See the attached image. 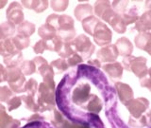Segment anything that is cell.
Here are the masks:
<instances>
[{"instance_id": "29", "label": "cell", "mask_w": 151, "mask_h": 128, "mask_svg": "<svg viewBox=\"0 0 151 128\" xmlns=\"http://www.w3.org/2000/svg\"><path fill=\"white\" fill-rule=\"evenodd\" d=\"M50 65L52 66V68L57 69L58 72H63V71L67 70L69 68V65L67 63V60H65L63 58H59L57 60H54L51 62Z\"/></svg>"}, {"instance_id": "28", "label": "cell", "mask_w": 151, "mask_h": 128, "mask_svg": "<svg viewBox=\"0 0 151 128\" xmlns=\"http://www.w3.org/2000/svg\"><path fill=\"white\" fill-rule=\"evenodd\" d=\"M19 68H20L21 72L24 75H32L33 73L36 72V65L34 62L29 60L24 61L21 65L19 66Z\"/></svg>"}, {"instance_id": "46", "label": "cell", "mask_w": 151, "mask_h": 128, "mask_svg": "<svg viewBox=\"0 0 151 128\" xmlns=\"http://www.w3.org/2000/svg\"><path fill=\"white\" fill-rule=\"evenodd\" d=\"M145 51H146L151 56V39L149 40V42L147 43V45H146V47H145Z\"/></svg>"}, {"instance_id": "2", "label": "cell", "mask_w": 151, "mask_h": 128, "mask_svg": "<svg viewBox=\"0 0 151 128\" xmlns=\"http://www.w3.org/2000/svg\"><path fill=\"white\" fill-rule=\"evenodd\" d=\"M78 53L84 59L90 58L96 49V47L90 40V38L87 35L80 34L78 37H76L75 39L71 42Z\"/></svg>"}, {"instance_id": "19", "label": "cell", "mask_w": 151, "mask_h": 128, "mask_svg": "<svg viewBox=\"0 0 151 128\" xmlns=\"http://www.w3.org/2000/svg\"><path fill=\"white\" fill-rule=\"evenodd\" d=\"M109 25H110L112 28L113 31L117 33H125L127 31V25L124 21V19H123L121 14H118V13H115V15L113 16L111 21L109 22Z\"/></svg>"}, {"instance_id": "37", "label": "cell", "mask_w": 151, "mask_h": 128, "mask_svg": "<svg viewBox=\"0 0 151 128\" xmlns=\"http://www.w3.org/2000/svg\"><path fill=\"white\" fill-rule=\"evenodd\" d=\"M13 92L8 87H0V103H8L12 98Z\"/></svg>"}, {"instance_id": "18", "label": "cell", "mask_w": 151, "mask_h": 128, "mask_svg": "<svg viewBox=\"0 0 151 128\" xmlns=\"http://www.w3.org/2000/svg\"><path fill=\"white\" fill-rule=\"evenodd\" d=\"M38 34L45 41H50L57 36V31L49 24H44L38 28Z\"/></svg>"}, {"instance_id": "20", "label": "cell", "mask_w": 151, "mask_h": 128, "mask_svg": "<svg viewBox=\"0 0 151 128\" xmlns=\"http://www.w3.org/2000/svg\"><path fill=\"white\" fill-rule=\"evenodd\" d=\"M36 31V27L33 23L29 21H24L21 23L20 25H18L17 27V32L18 34L26 36V37H29L31 36L33 33Z\"/></svg>"}, {"instance_id": "5", "label": "cell", "mask_w": 151, "mask_h": 128, "mask_svg": "<svg viewBox=\"0 0 151 128\" xmlns=\"http://www.w3.org/2000/svg\"><path fill=\"white\" fill-rule=\"evenodd\" d=\"M46 23L51 25L56 28L57 31L66 30V28H75V21L74 19L66 14H50V15L46 18Z\"/></svg>"}, {"instance_id": "45", "label": "cell", "mask_w": 151, "mask_h": 128, "mask_svg": "<svg viewBox=\"0 0 151 128\" xmlns=\"http://www.w3.org/2000/svg\"><path fill=\"white\" fill-rule=\"evenodd\" d=\"M88 64L91 65H93L94 68H102L101 66V62L97 60V59H93V60H90L88 61Z\"/></svg>"}, {"instance_id": "44", "label": "cell", "mask_w": 151, "mask_h": 128, "mask_svg": "<svg viewBox=\"0 0 151 128\" xmlns=\"http://www.w3.org/2000/svg\"><path fill=\"white\" fill-rule=\"evenodd\" d=\"M6 71L7 68H4V65L0 64V83H2L6 79Z\"/></svg>"}, {"instance_id": "51", "label": "cell", "mask_w": 151, "mask_h": 128, "mask_svg": "<svg viewBox=\"0 0 151 128\" xmlns=\"http://www.w3.org/2000/svg\"><path fill=\"white\" fill-rule=\"evenodd\" d=\"M1 40H4V39H3V37L1 35V32H0V41H1Z\"/></svg>"}, {"instance_id": "26", "label": "cell", "mask_w": 151, "mask_h": 128, "mask_svg": "<svg viewBox=\"0 0 151 128\" xmlns=\"http://www.w3.org/2000/svg\"><path fill=\"white\" fill-rule=\"evenodd\" d=\"M12 39L13 44H14V46H15L16 49L18 51H22L23 49H27V47L30 44L29 38L20 35V34H17L15 36H13Z\"/></svg>"}, {"instance_id": "50", "label": "cell", "mask_w": 151, "mask_h": 128, "mask_svg": "<svg viewBox=\"0 0 151 128\" xmlns=\"http://www.w3.org/2000/svg\"><path fill=\"white\" fill-rule=\"evenodd\" d=\"M147 117L149 118V121H151V111H150V112H149V113L147 114Z\"/></svg>"}, {"instance_id": "9", "label": "cell", "mask_w": 151, "mask_h": 128, "mask_svg": "<svg viewBox=\"0 0 151 128\" xmlns=\"http://www.w3.org/2000/svg\"><path fill=\"white\" fill-rule=\"evenodd\" d=\"M114 87L121 103L126 104L127 102H129L130 100L133 99V90L129 84L122 82H116L114 84Z\"/></svg>"}, {"instance_id": "31", "label": "cell", "mask_w": 151, "mask_h": 128, "mask_svg": "<svg viewBox=\"0 0 151 128\" xmlns=\"http://www.w3.org/2000/svg\"><path fill=\"white\" fill-rule=\"evenodd\" d=\"M21 99H22V102L25 103L26 107L28 109V110H30L32 112H38L40 110L39 105H38V103H35L34 98L33 97L29 96V95H27V96L21 97Z\"/></svg>"}, {"instance_id": "24", "label": "cell", "mask_w": 151, "mask_h": 128, "mask_svg": "<svg viewBox=\"0 0 151 128\" xmlns=\"http://www.w3.org/2000/svg\"><path fill=\"white\" fill-rule=\"evenodd\" d=\"M24 58L21 52H18L16 54H13L12 56H9L4 58V64L9 68H19L23 63Z\"/></svg>"}, {"instance_id": "25", "label": "cell", "mask_w": 151, "mask_h": 128, "mask_svg": "<svg viewBox=\"0 0 151 128\" xmlns=\"http://www.w3.org/2000/svg\"><path fill=\"white\" fill-rule=\"evenodd\" d=\"M23 76H25L19 68H7L6 71V79L5 81L8 82L9 84H12L18 81L19 79H21Z\"/></svg>"}, {"instance_id": "8", "label": "cell", "mask_w": 151, "mask_h": 128, "mask_svg": "<svg viewBox=\"0 0 151 128\" xmlns=\"http://www.w3.org/2000/svg\"><path fill=\"white\" fill-rule=\"evenodd\" d=\"M96 56L97 59L101 63L110 64V63H113V62H116L119 54H118V50L115 45L110 44L99 49L96 53Z\"/></svg>"}, {"instance_id": "38", "label": "cell", "mask_w": 151, "mask_h": 128, "mask_svg": "<svg viewBox=\"0 0 151 128\" xmlns=\"http://www.w3.org/2000/svg\"><path fill=\"white\" fill-rule=\"evenodd\" d=\"M123 19H124V21L126 23V25L127 26H129L130 25V24L132 23H136L137 20L139 19V15L137 14V12H133V11H129V12H125V13H123L121 14Z\"/></svg>"}, {"instance_id": "1", "label": "cell", "mask_w": 151, "mask_h": 128, "mask_svg": "<svg viewBox=\"0 0 151 128\" xmlns=\"http://www.w3.org/2000/svg\"><path fill=\"white\" fill-rule=\"evenodd\" d=\"M146 63H147V60H146L145 57H134L129 55L124 57L122 65L124 69L131 71L139 79H142L145 77V76H147L148 73V68L146 66Z\"/></svg>"}, {"instance_id": "7", "label": "cell", "mask_w": 151, "mask_h": 128, "mask_svg": "<svg viewBox=\"0 0 151 128\" xmlns=\"http://www.w3.org/2000/svg\"><path fill=\"white\" fill-rule=\"evenodd\" d=\"M6 17L8 22H11L14 25H20L24 22V12L23 7L20 2L13 1L9 4V6L7 9Z\"/></svg>"}, {"instance_id": "40", "label": "cell", "mask_w": 151, "mask_h": 128, "mask_svg": "<svg viewBox=\"0 0 151 128\" xmlns=\"http://www.w3.org/2000/svg\"><path fill=\"white\" fill-rule=\"evenodd\" d=\"M21 103H22L21 97H12L7 103L9 111H12V110H14V109H17L19 106L21 105Z\"/></svg>"}, {"instance_id": "43", "label": "cell", "mask_w": 151, "mask_h": 128, "mask_svg": "<svg viewBox=\"0 0 151 128\" xmlns=\"http://www.w3.org/2000/svg\"><path fill=\"white\" fill-rule=\"evenodd\" d=\"M32 61L34 62V64H35V65H36V68H41L42 65H45V64H48V63H47V61H46L45 58H42V57H41V56L35 57V58L33 59Z\"/></svg>"}, {"instance_id": "6", "label": "cell", "mask_w": 151, "mask_h": 128, "mask_svg": "<svg viewBox=\"0 0 151 128\" xmlns=\"http://www.w3.org/2000/svg\"><path fill=\"white\" fill-rule=\"evenodd\" d=\"M126 107L130 113V117L134 119H139L142 117V114L145 112L149 107V101L147 99L140 97L137 99H132L127 102Z\"/></svg>"}, {"instance_id": "23", "label": "cell", "mask_w": 151, "mask_h": 128, "mask_svg": "<svg viewBox=\"0 0 151 128\" xmlns=\"http://www.w3.org/2000/svg\"><path fill=\"white\" fill-rule=\"evenodd\" d=\"M17 31V28H15V25L11 22H4L0 24V32L3 37V39H9Z\"/></svg>"}, {"instance_id": "17", "label": "cell", "mask_w": 151, "mask_h": 128, "mask_svg": "<svg viewBox=\"0 0 151 128\" xmlns=\"http://www.w3.org/2000/svg\"><path fill=\"white\" fill-rule=\"evenodd\" d=\"M90 94V85L88 84H84L78 87L74 92V101L77 103H85L89 99Z\"/></svg>"}, {"instance_id": "13", "label": "cell", "mask_w": 151, "mask_h": 128, "mask_svg": "<svg viewBox=\"0 0 151 128\" xmlns=\"http://www.w3.org/2000/svg\"><path fill=\"white\" fill-rule=\"evenodd\" d=\"M21 4L28 9H30L37 13H41L47 9L49 2L46 0H23Z\"/></svg>"}, {"instance_id": "30", "label": "cell", "mask_w": 151, "mask_h": 128, "mask_svg": "<svg viewBox=\"0 0 151 128\" xmlns=\"http://www.w3.org/2000/svg\"><path fill=\"white\" fill-rule=\"evenodd\" d=\"M102 102L100 101V99L97 98L96 96H93L92 100H90V102L87 105V109L89 111L93 112V113H98L101 111L102 109Z\"/></svg>"}, {"instance_id": "14", "label": "cell", "mask_w": 151, "mask_h": 128, "mask_svg": "<svg viewBox=\"0 0 151 128\" xmlns=\"http://www.w3.org/2000/svg\"><path fill=\"white\" fill-rule=\"evenodd\" d=\"M93 12V9L90 4H78L74 9V14L76 16V19L78 21H83L85 18L89 16H92Z\"/></svg>"}, {"instance_id": "12", "label": "cell", "mask_w": 151, "mask_h": 128, "mask_svg": "<svg viewBox=\"0 0 151 128\" xmlns=\"http://www.w3.org/2000/svg\"><path fill=\"white\" fill-rule=\"evenodd\" d=\"M114 45L118 50V54L121 56H129L133 51V45L127 37H121L119 39H117Z\"/></svg>"}, {"instance_id": "39", "label": "cell", "mask_w": 151, "mask_h": 128, "mask_svg": "<svg viewBox=\"0 0 151 128\" xmlns=\"http://www.w3.org/2000/svg\"><path fill=\"white\" fill-rule=\"evenodd\" d=\"M33 50L36 54H42L44 53L45 50H48V45H47V41L40 40L36 42V44L33 47Z\"/></svg>"}, {"instance_id": "34", "label": "cell", "mask_w": 151, "mask_h": 128, "mask_svg": "<svg viewBox=\"0 0 151 128\" xmlns=\"http://www.w3.org/2000/svg\"><path fill=\"white\" fill-rule=\"evenodd\" d=\"M129 1H113L111 3L112 9L116 13L118 14H123L127 12V7H129Z\"/></svg>"}, {"instance_id": "4", "label": "cell", "mask_w": 151, "mask_h": 128, "mask_svg": "<svg viewBox=\"0 0 151 128\" xmlns=\"http://www.w3.org/2000/svg\"><path fill=\"white\" fill-rule=\"evenodd\" d=\"M93 37L96 45L105 47L111 44L112 39V31L105 23L99 21L93 31Z\"/></svg>"}, {"instance_id": "42", "label": "cell", "mask_w": 151, "mask_h": 128, "mask_svg": "<svg viewBox=\"0 0 151 128\" xmlns=\"http://www.w3.org/2000/svg\"><path fill=\"white\" fill-rule=\"evenodd\" d=\"M140 84L142 87H145L149 89V91L151 92V78L148 76H145V77L140 79Z\"/></svg>"}, {"instance_id": "3", "label": "cell", "mask_w": 151, "mask_h": 128, "mask_svg": "<svg viewBox=\"0 0 151 128\" xmlns=\"http://www.w3.org/2000/svg\"><path fill=\"white\" fill-rule=\"evenodd\" d=\"M39 92V97H38V105L42 107L40 110H51L54 107V97L53 92L54 90L48 87L45 83H42L38 89Z\"/></svg>"}, {"instance_id": "16", "label": "cell", "mask_w": 151, "mask_h": 128, "mask_svg": "<svg viewBox=\"0 0 151 128\" xmlns=\"http://www.w3.org/2000/svg\"><path fill=\"white\" fill-rule=\"evenodd\" d=\"M19 125L20 122L7 115L4 106L0 104V128H17Z\"/></svg>"}, {"instance_id": "22", "label": "cell", "mask_w": 151, "mask_h": 128, "mask_svg": "<svg viewBox=\"0 0 151 128\" xmlns=\"http://www.w3.org/2000/svg\"><path fill=\"white\" fill-rule=\"evenodd\" d=\"M151 39V32L150 31H145V32H139L134 38V43L136 47L140 49L145 50V47L147 45V43Z\"/></svg>"}, {"instance_id": "49", "label": "cell", "mask_w": 151, "mask_h": 128, "mask_svg": "<svg viewBox=\"0 0 151 128\" xmlns=\"http://www.w3.org/2000/svg\"><path fill=\"white\" fill-rule=\"evenodd\" d=\"M147 75H148V77H150V78H151V68L148 69V73H147Z\"/></svg>"}, {"instance_id": "35", "label": "cell", "mask_w": 151, "mask_h": 128, "mask_svg": "<svg viewBox=\"0 0 151 128\" xmlns=\"http://www.w3.org/2000/svg\"><path fill=\"white\" fill-rule=\"evenodd\" d=\"M25 91L27 93V95H29V96H31V97L35 96L36 92L38 91V83L34 79L28 80L26 83Z\"/></svg>"}, {"instance_id": "41", "label": "cell", "mask_w": 151, "mask_h": 128, "mask_svg": "<svg viewBox=\"0 0 151 128\" xmlns=\"http://www.w3.org/2000/svg\"><path fill=\"white\" fill-rule=\"evenodd\" d=\"M82 62H83V58L78 53V52H75V53L71 57H69L67 60V63H68L69 66H74L78 64L82 63Z\"/></svg>"}, {"instance_id": "47", "label": "cell", "mask_w": 151, "mask_h": 128, "mask_svg": "<svg viewBox=\"0 0 151 128\" xmlns=\"http://www.w3.org/2000/svg\"><path fill=\"white\" fill-rule=\"evenodd\" d=\"M66 127H67V128H90V127H87V126H78V125H67V126H66Z\"/></svg>"}, {"instance_id": "15", "label": "cell", "mask_w": 151, "mask_h": 128, "mask_svg": "<svg viewBox=\"0 0 151 128\" xmlns=\"http://www.w3.org/2000/svg\"><path fill=\"white\" fill-rule=\"evenodd\" d=\"M18 52H21V51H18L16 49L12 38L0 41V55L3 56L4 58L12 56L13 54H16Z\"/></svg>"}, {"instance_id": "21", "label": "cell", "mask_w": 151, "mask_h": 128, "mask_svg": "<svg viewBox=\"0 0 151 128\" xmlns=\"http://www.w3.org/2000/svg\"><path fill=\"white\" fill-rule=\"evenodd\" d=\"M100 21L99 19L94 16V15H92V16H89L87 18H85L84 20L82 21V28L84 31L87 33V34H90L92 35L93 34V31L94 28H96L97 23Z\"/></svg>"}, {"instance_id": "10", "label": "cell", "mask_w": 151, "mask_h": 128, "mask_svg": "<svg viewBox=\"0 0 151 128\" xmlns=\"http://www.w3.org/2000/svg\"><path fill=\"white\" fill-rule=\"evenodd\" d=\"M102 68L112 80H119L123 76L124 68H123V65L119 62H113V63L105 64L102 66Z\"/></svg>"}, {"instance_id": "27", "label": "cell", "mask_w": 151, "mask_h": 128, "mask_svg": "<svg viewBox=\"0 0 151 128\" xmlns=\"http://www.w3.org/2000/svg\"><path fill=\"white\" fill-rule=\"evenodd\" d=\"M111 7V3L106 0H100V1H96L93 6V12L96 14L98 18L102 16V14L105 12L109 8Z\"/></svg>"}, {"instance_id": "33", "label": "cell", "mask_w": 151, "mask_h": 128, "mask_svg": "<svg viewBox=\"0 0 151 128\" xmlns=\"http://www.w3.org/2000/svg\"><path fill=\"white\" fill-rule=\"evenodd\" d=\"M49 3L52 9L55 12H64L69 5L68 0H52Z\"/></svg>"}, {"instance_id": "11", "label": "cell", "mask_w": 151, "mask_h": 128, "mask_svg": "<svg viewBox=\"0 0 151 128\" xmlns=\"http://www.w3.org/2000/svg\"><path fill=\"white\" fill-rule=\"evenodd\" d=\"M135 28L138 32L151 31V9L145 12L135 23Z\"/></svg>"}, {"instance_id": "36", "label": "cell", "mask_w": 151, "mask_h": 128, "mask_svg": "<svg viewBox=\"0 0 151 128\" xmlns=\"http://www.w3.org/2000/svg\"><path fill=\"white\" fill-rule=\"evenodd\" d=\"M75 52L76 51L72 49V44H71V43H64L60 51L58 54L60 56V58L65 59V58H69V57H71Z\"/></svg>"}, {"instance_id": "48", "label": "cell", "mask_w": 151, "mask_h": 128, "mask_svg": "<svg viewBox=\"0 0 151 128\" xmlns=\"http://www.w3.org/2000/svg\"><path fill=\"white\" fill-rule=\"evenodd\" d=\"M8 4V2L7 1H5V0H0V9H3L6 5Z\"/></svg>"}, {"instance_id": "32", "label": "cell", "mask_w": 151, "mask_h": 128, "mask_svg": "<svg viewBox=\"0 0 151 128\" xmlns=\"http://www.w3.org/2000/svg\"><path fill=\"white\" fill-rule=\"evenodd\" d=\"M64 43L60 40V38H59L58 36H56L55 38H53L50 41H47V45H48V50L50 51H54L59 53L60 51L61 47H63Z\"/></svg>"}]
</instances>
